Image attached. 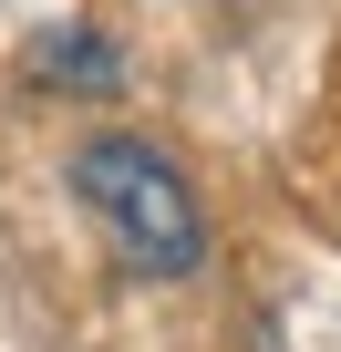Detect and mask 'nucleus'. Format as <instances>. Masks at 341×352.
Listing matches in <instances>:
<instances>
[{"label":"nucleus","instance_id":"nucleus-1","mask_svg":"<svg viewBox=\"0 0 341 352\" xmlns=\"http://www.w3.org/2000/svg\"><path fill=\"white\" fill-rule=\"evenodd\" d=\"M73 197L134 280H187L207 259V208L155 135H83L73 145Z\"/></svg>","mask_w":341,"mask_h":352},{"label":"nucleus","instance_id":"nucleus-2","mask_svg":"<svg viewBox=\"0 0 341 352\" xmlns=\"http://www.w3.org/2000/svg\"><path fill=\"white\" fill-rule=\"evenodd\" d=\"M32 73H42V83H83V94H114V83H124V63L104 52V32H83V21H73V32H42V42H32Z\"/></svg>","mask_w":341,"mask_h":352}]
</instances>
